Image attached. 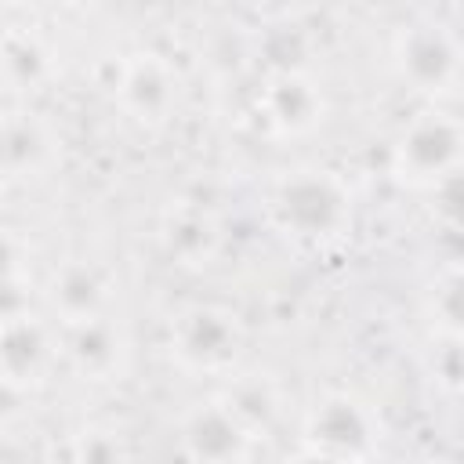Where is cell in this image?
Segmentation results:
<instances>
[{"instance_id": "cell-1", "label": "cell", "mask_w": 464, "mask_h": 464, "mask_svg": "<svg viewBox=\"0 0 464 464\" xmlns=\"http://www.w3.org/2000/svg\"><path fill=\"white\" fill-rule=\"evenodd\" d=\"M257 214L283 246L301 254H334L352 243L359 228V192L344 170L301 160L265 178Z\"/></svg>"}, {"instance_id": "cell-2", "label": "cell", "mask_w": 464, "mask_h": 464, "mask_svg": "<svg viewBox=\"0 0 464 464\" xmlns=\"http://www.w3.org/2000/svg\"><path fill=\"white\" fill-rule=\"evenodd\" d=\"M160 348L181 377L225 384L246 366L250 326L239 308L214 297H192L167 312Z\"/></svg>"}, {"instance_id": "cell-3", "label": "cell", "mask_w": 464, "mask_h": 464, "mask_svg": "<svg viewBox=\"0 0 464 464\" xmlns=\"http://www.w3.org/2000/svg\"><path fill=\"white\" fill-rule=\"evenodd\" d=\"M388 420L381 406L348 384L319 388L294 420V457L304 460H373L384 453Z\"/></svg>"}, {"instance_id": "cell-4", "label": "cell", "mask_w": 464, "mask_h": 464, "mask_svg": "<svg viewBox=\"0 0 464 464\" xmlns=\"http://www.w3.org/2000/svg\"><path fill=\"white\" fill-rule=\"evenodd\" d=\"M464 170V112L453 102L417 105L384 141V178L410 196H424Z\"/></svg>"}, {"instance_id": "cell-5", "label": "cell", "mask_w": 464, "mask_h": 464, "mask_svg": "<svg viewBox=\"0 0 464 464\" xmlns=\"http://www.w3.org/2000/svg\"><path fill=\"white\" fill-rule=\"evenodd\" d=\"M384 62L395 87L417 105L453 102L464 91V29L439 14L402 18L388 33Z\"/></svg>"}, {"instance_id": "cell-6", "label": "cell", "mask_w": 464, "mask_h": 464, "mask_svg": "<svg viewBox=\"0 0 464 464\" xmlns=\"http://www.w3.org/2000/svg\"><path fill=\"white\" fill-rule=\"evenodd\" d=\"M105 98L112 112L141 134L167 130L185 102L178 62L160 47H127L105 69Z\"/></svg>"}, {"instance_id": "cell-7", "label": "cell", "mask_w": 464, "mask_h": 464, "mask_svg": "<svg viewBox=\"0 0 464 464\" xmlns=\"http://www.w3.org/2000/svg\"><path fill=\"white\" fill-rule=\"evenodd\" d=\"M250 112L268 141L297 145L326 130L334 116V94L315 69L301 62H279L268 65L254 83Z\"/></svg>"}, {"instance_id": "cell-8", "label": "cell", "mask_w": 464, "mask_h": 464, "mask_svg": "<svg viewBox=\"0 0 464 464\" xmlns=\"http://www.w3.org/2000/svg\"><path fill=\"white\" fill-rule=\"evenodd\" d=\"M62 373V326L40 304L4 308L0 384L7 399H36Z\"/></svg>"}, {"instance_id": "cell-9", "label": "cell", "mask_w": 464, "mask_h": 464, "mask_svg": "<svg viewBox=\"0 0 464 464\" xmlns=\"http://www.w3.org/2000/svg\"><path fill=\"white\" fill-rule=\"evenodd\" d=\"M265 450V435L236 410V402L218 388L192 399L174 417V453L203 464H239Z\"/></svg>"}, {"instance_id": "cell-10", "label": "cell", "mask_w": 464, "mask_h": 464, "mask_svg": "<svg viewBox=\"0 0 464 464\" xmlns=\"http://www.w3.org/2000/svg\"><path fill=\"white\" fill-rule=\"evenodd\" d=\"M36 304L58 326L109 315L120 304V272L98 254H65L44 268L36 283Z\"/></svg>"}, {"instance_id": "cell-11", "label": "cell", "mask_w": 464, "mask_h": 464, "mask_svg": "<svg viewBox=\"0 0 464 464\" xmlns=\"http://www.w3.org/2000/svg\"><path fill=\"white\" fill-rule=\"evenodd\" d=\"M65 163L62 127L36 102H7L0 123V174L7 188H36Z\"/></svg>"}, {"instance_id": "cell-12", "label": "cell", "mask_w": 464, "mask_h": 464, "mask_svg": "<svg viewBox=\"0 0 464 464\" xmlns=\"http://www.w3.org/2000/svg\"><path fill=\"white\" fill-rule=\"evenodd\" d=\"M138 359L134 330L120 312L62 326V373L83 388H116L130 377Z\"/></svg>"}, {"instance_id": "cell-13", "label": "cell", "mask_w": 464, "mask_h": 464, "mask_svg": "<svg viewBox=\"0 0 464 464\" xmlns=\"http://www.w3.org/2000/svg\"><path fill=\"white\" fill-rule=\"evenodd\" d=\"M225 221L203 199H170L156 221V246L181 272H210L225 254Z\"/></svg>"}, {"instance_id": "cell-14", "label": "cell", "mask_w": 464, "mask_h": 464, "mask_svg": "<svg viewBox=\"0 0 464 464\" xmlns=\"http://www.w3.org/2000/svg\"><path fill=\"white\" fill-rule=\"evenodd\" d=\"M62 76V47L36 22H11L4 33L0 80L7 102H36Z\"/></svg>"}, {"instance_id": "cell-15", "label": "cell", "mask_w": 464, "mask_h": 464, "mask_svg": "<svg viewBox=\"0 0 464 464\" xmlns=\"http://www.w3.org/2000/svg\"><path fill=\"white\" fill-rule=\"evenodd\" d=\"M420 319L428 334L464 341V257L442 261L420 286Z\"/></svg>"}, {"instance_id": "cell-16", "label": "cell", "mask_w": 464, "mask_h": 464, "mask_svg": "<svg viewBox=\"0 0 464 464\" xmlns=\"http://www.w3.org/2000/svg\"><path fill=\"white\" fill-rule=\"evenodd\" d=\"M69 439V457L72 460H123L130 457V435L116 424H102V420H91V424H80L76 431L65 435Z\"/></svg>"}, {"instance_id": "cell-17", "label": "cell", "mask_w": 464, "mask_h": 464, "mask_svg": "<svg viewBox=\"0 0 464 464\" xmlns=\"http://www.w3.org/2000/svg\"><path fill=\"white\" fill-rule=\"evenodd\" d=\"M424 373L431 377V384L439 392L460 395L464 392V341L428 334V344H424Z\"/></svg>"}, {"instance_id": "cell-18", "label": "cell", "mask_w": 464, "mask_h": 464, "mask_svg": "<svg viewBox=\"0 0 464 464\" xmlns=\"http://www.w3.org/2000/svg\"><path fill=\"white\" fill-rule=\"evenodd\" d=\"M420 199H428L424 207H428V218L439 232L464 239V170L453 174L450 181H442L439 188L424 192Z\"/></svg>"}, {"instance_id": "cell-19", "label": "cell", "mask_w": 464, "mask_h": 464, "mask_svg": "<svg viewBox=\"0 0 464 464\" xmlns=\"http://www.w3.org/2000/svg\"><path fill=\"white\" fill-rule=\"evenodd\" d=\"M323 0H250L254 14L268 25H297L301 18H308Z\"/></svg>"}, {"instance_id": "cell-20", "label": "cell", "mask_w": 464, "mask_h": 464, "mask_svg": "<svg viewBox=\"0 0 464 464\" xmlns=\"http://www.w3.org/2000/svg\"><path fill=\"white\" fill-rule=\"evenodd\" d=\"M58 4L69 7V11H102V7H109L116 0H58Z\"/></svg>"}, {"instance_id": "cell-21", "label": "cell", "mask_w": 464, "mask_h": 464, "mask_svg": "<svg viewBox=\"0 0 464 464\" xmlns=\"http://www.w3.org/2000/svg\"><path fill=\"white\" fill-rule=\"evenodd\" d=\"M199 4H218V0H199Z\"/></svg>"}, {"instance_id": "cell-22", "label": "cell", "mask_w": 464, "mask_h": 464, "mask_svg": "<svg viewBox=\"0 0 464 464\" xmlns=\"http://www.w3.org/2000/svg\"><path fill=\"white\" fill-rule=\"evenodd\" d=\"M428 4H439V0H428Z\"/></svg>"}]
</instances>
